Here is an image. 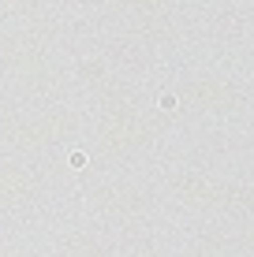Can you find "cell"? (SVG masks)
I'll list each match as a JSON object with an SVG mask.
<instances>
[{
    "label": "cell",
    "instance_id": "obj_1",
    "mask_svg": "<svg viewBox=\"0 0 254 257\" xmlns=\"http://www.w3.org/2000/svg\"><path fill=\"white\" fill-rule=\"evenodd\" d=\"M8 56H12V64L23 71V75L30 78H45L49 75V41L41 30H23L12 38V45H8Z\"/></svg>",
    "mask_w": 254,
    "mask_h": 257
},
{
    "label": "cell",
    "instance_id": "obj_2",
    "mask_svg": "<svg viewBox=\"0 0 254 257\" xmlns=\"http://www.w3.org/2000/svg\"><path fill=\"white\" fill-rule=\"evenodd\" d=\"M124 4H146V0H124Z\"/></svg>",
    "mask_w": 254,
    "mask_h": 257
}]
</instances>
